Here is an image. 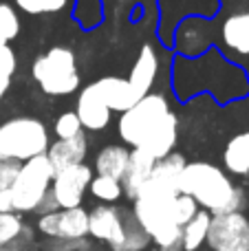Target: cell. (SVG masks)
<instances>
[{
	"instance_id": "cell-1",
	"label": "cell",
	"mask_w": 249,
	"mask_h": 251,
	"mask_svg": "<svg viewBox=\"0 0 249 251\" xmlns=\"http://www.w3.org/2000/svg\"><path fill=\"white\" fill-rule=\"evenodd\" d=\"M172 93L181 101L212 95L219 104H229L249 95V75L212 47L199 57H174Z\"/></svg>"
},
{
	"instance_id": "cell-2",
	"label": "cell",
	"mask_w": 249,
	"mask_h": 251,
	"mask_svg": "<svg viewBox=\"0 0 249 251\" xmlns=\"http://www.w3.org/2000/svg\"><path fill=\"white\" fill-rule=\"evenodd\" d=\"M179 192L192 196L199 207L216 214L243 212L247 199L245 192L229 178L223 168L207 161H188L179 176Z\"/></svg>"
},
{
	"instance_id": "cell-3",
	"label": "cell",
	"mask_w": 249,
	"mask_h": 251,
	"mask_svg": "<svg viewBox=\"0 0 249 251\" xmlns=\"http://www.w3.org/2000/svg\"><path fill=\"white\" fill-rule=\"evenodd\" d=\"M179 187L150 176L132 199V216L150 236L157 249L181 240V227L174 223V201Z\"/></svg>"
},
{
	"instance_id": "cell-4",
	"label": "cell",
	"mask_w": 249,
	"mask_h": 251,
	"mask_svg": "<svg viewBox=\"0 0 249 251\" xmlns=\"http://www.w3.org/2000/svg\"><path fill=\"white\" fill-rule=\"evenodd\" d=\"M210 25L214 49L249 75V0H219Z\"/></svg>"
},
{
	"instance_id": "cell-5",
	"label": "cell",
	"mask_w": 249,
	"mask_h": 251,
	"mask_svg": "<svg viewBox=\"0 0 249 251\" xmlns=\"http://www.w3.org/2000/svg\"><path fill=\"white\" fill-rule=\"evenodd\" d=\"M31 77L44 95L51 97L73 95L82 86L77 55L73 49L64 44H55L35 57L31 64Z\"/></svg>"
},
{
	"instance_id": "cell-6",
	"label": "cell",
	"mask_w": 249,
	"mask_h": 251,
	"mask_svg": "<svg viewBox=\"0 0 249 251\" xmlns=\"http://www.w3.org/2000/svg\"><path fill=\"white\" fill-rule=\"evenodd\" d=\"M51 132L38 117L20 115L0 124V161L25 163L38 154H47Z\"/></svg>"
},
{
	"instance_id": "cell-7",
	"label": "cell",
	"mask_w": 249,
	"mask_h": 251,
	"mask_svg": "<svg viewBox=\"0 0 249 251\" xmlns=\"http://www.w3.org/2000/svg\"><path fill=\"white\" fill-rule=\"evenodd\" d=\"M172 113L170 100L166 93L152 91L144 95L132 108L126 113H119L117 132L124 146L128 148H144L146 141L154 134V130L163 124V119Z\"/></svg>"
},
{
	"instance_id": "cell-8",
	"label": "cell",
	"mask_w": 249,
	"mask_h": 251,
	"mask_svg": "<svg viewBox=\"0 0 249 251\" xmlns=\"http://www.w3.org/2000/svg\"><path fill=\"white\" fill-rule=\"evenodd\" d=\"M55 176L51 161L47 154H38L33 159L20 163L18 176L13 185L9 187L11 192V203L16 214H38L42 207L44 199L51 192V183Z\"/></svg>"
},
{
	"instance_id": "cell-9",
	"label": "cell",
	"mask_w": 249,
	"mask_h": 251,
	"mask_svg": "<svg viewBox=\"0 0 249 251\" xmlns=\"http://www.w3.org/2000/svg\"><path fill=\"white\" fill-rule=\"evenodd\" d=\"M35 231L47 240L88 238V212L84 207H71L38 214Z\"/></svg>"
},
{
	"instance_id": "cell-10",
	"label": "cell",
	"mask_w": 249,
	"mask_h": 251,
	"mask_svg": "<svg viewBox=\"0 0 249 251\" xmlns=\"http://www.w3.org/2000/svg\"><path fill=\"white\" fill-rule=\"evenodd\" d=\"M205 245L210 251H249V218L243 212L212 216Z\"/></svg>"
},
{
	"instance_id": "cell-11",
	"label": "cell",
	"mask_w": 249,
	"mask_h": 251,
	"mask_svg": "<svg viewBox=\"0 0 249 251\" xmlns=\"http://www.w3.org/2000/svg\"><path fill=\"white\" fill-rule=\"evenodd\" d=\"M93 176H95V172L88 163H77L55 172L51 183V196L55 201L57 209L82 207Z\"/></svg>"
},
{
	"instance_id": "cell-12",
	"label": "cell",
	"mask_w": 249,
	"mask_h": 251,
	"mask_svg": "<svg viewBox=\"0 0 249 251\" xmlns=\"http://www.w3.org/2000/svg\"><path fill=\"white\" fill-rule=\"evenodd\" d=\"M214 47L210 18L190 16L174 31V51L181 57H199Z\"/></svg>"
},
{
	"instance_id": "cell-13",
	"label": "cell",
	"mask_w": 249,
	"mask_h": 251,
	"mask_svg": "<svg viewBox=\"0 0 249 251\" xmlns=\"http://www.w3.org/2000/svg\"><path fill=\"white\" fill-rule=\"evenodd\" d=\"M88 236L115 251L124 238V209L117 205H95L88 212Z\"/></svg>"
},
{
	"instance_id": "cell-14",
	"label": "cell",
	"mask_w": 249,
	"mask_h": 251,
	"mask_svg": "<svg viewBox=\"0 0 249 251\" xmlns=\"http://www.w3.org/2000/svg\"><path fill=\"white\" fill-rule=\"evenodd\" d=\"M75 113H77L79 122H82V128L91 130V132H101V130H106L110 119H113V110L104 104V100L100 97V93L93 86V82L86 84V86L77 93Z\"/></svg>"
},
{
	"instance_id": "cell-15",
	"label": "cell",
	"mask_w": 249,
	"mask_h": 251,
	"mask_svg": "<svg viewBox=\"0 0 249 251\" xmlns=\"http://www.w3.org/2000/svg\"><path fill=\"white\" fill-rule=\"evenodd\" d=\"M93 86L97 88L100 97L104 100V104L108 106L113 113H126L128 108H132V106L141 100V95L132 88L128 77H119V75L100 77L93 82Z\"/></svg>"
},
{
	"instance_id": "cell-16",
	"label": "cell",
	"mask_w": 249,
	"mask_h": 251,
	"mask_svg": "<svg viewBox=\"0 0 249 251\" xmlns=\"http://www.w3.org/2000/svg\"><path fill=\"white\" fill-rule=\"evenodd\" d=\"M157 79H159V51L152 42H144L135 57L130 73H128V82L144 97L148 93H152Z\"/></svg>"
},
{
	"instance_id": "cell-17",
	"label": "cell",
	"mask_w": 249,
	"mask_h": 251,
	"mask_svg": "<svg viewBox=\"0 0 249 251\" xmlns=\"http://www.w3.org/2000/svg\"><path fill=\"white\" fill-rule=\"evenodd\" d=\"M86 154H88V139L84 132L73 139H55L47 150V159L51 161L55 172L71 168V165L86 163Z\"/></svg>"
},
{
	"instance_id": "cell-18",
	"label": "cell",
	"mask_w": 249,
	"mask_h": 251,
	"mask_svg": "<svg viewBox=\"0 0 249 251\" xmlns=\"http://www.w3.org/2000/svg\"><path fill=\"white\" fill-rule=\"evenodd\" d=\"M157 159L150 156L146 150L141 148H130V159H128V168L126 174L122 176V187H124V196L126 199H135L139 194V190L144 187V183L150 178L154 170Z\"/></svg>"
},
{
	"instance_id": "cell-19",
	"label": "cell",
	"mask_w": 249,
	"mask_h": 251,
	"mask_svg": "<svg viewBox=\"0 0 249 251\" xmlns=\"http://www.w3.org/2000/svg\"><path fill=\"white\" fill-rule=\"evenodd\" d=\"M128 159H130V148L124 143H108L104 146L95 156L93 163V172L100 176H110L122 181V176L126 174Z\"/></svg>"
},
{
	"instance_id": "cell-20",
	"label": "cell",
	"mask_w": 249,
	"mask_h": 251,
	"mask_svg": "<svg viewBox=\"0 0 249 251\" xmlns=\"http://www.w3.org/2000/svg\"><path fill=\"white\" fill-rule=\"evenodd\" d=\"M176 141H179V117H176V113L172 110V113L163 119V124L154 130L152 137L146 141V146L141 148V150H146L150 156H154V159L159 161L174 152Z\"/></svg>"
},
{
	"instance_id": "cell-21",
	"label": "cell",
	"mask_w": 249,
	"mask_h": 251,
	"mask_svg": "<svg viewBox=\"0 0 249 251\" xmlns=\"http://www.w3.org/2000/svg\"><path fill=\"white\" fill-rule=\"evenodd\" d=\"M223 165L234 176L249 174V130L234 134L223 150Z\"/></svg>"
},
{
	"instance_id": "cell-22",
	"label": "cell",
	"mask_w": 249,
	"mask_h": 251,
	"mask_svg": "<svg viewBox=\"0 0 249 251\" xmlns=\"http://www.w3.org/2000/svg\"><path fill=\"white\" fill-rule=\"evenodd\" d=\"M29 245L33 243V229L25 225L22 214L0 212V247L7 245Z\"/></svg>"
},
{
	"instance_id": "cell-23",
	"label": "cell",
	"mask_w": 249,
	"mask_h": 251,
	"mask_svg": "<svg viewBox=\"0 0 249 251\" xmlns=\"http://www.w3.org/2000/svg\"><path fill=\"white\" fill-rule=\"evenodd\" d=\"M212 214L205 209H199L192 221H188L181 227V245L183 251H199L207 240V229H210Z\"/></svg>"
},
{
	"instance_id": "cell-24",
	"label": "cell",
	"mask_w": 249,
	"mask_h": 251,
	"mask_svg": "<svg viewBox=\"0 0 249 251\" xmlns=\"http://www.w3.org/2000/svg\"><path fill=\"white\" fill-rule=\"evenodd\" d=\"M150 243H152L150 236L141 229V225L132 216V212L124 209V238L115 251H146Z\"/></svg>"
},
{
	"instance_id": "cell-25",
	"label": "cell",
	"mask_w": 249,
	"mask_h": 251,
	"mask_svg": "<svg viewBox=\"0 0 249 251\" xmlns=\"http://www.w3.org/2000/svg\"><path fill=\"white\" fill-rule=\"evenodd\" d=\"M88 190H91L93 199H97L100 203H104V205H115L124 196L122 181L110 178V176H100V174H95V176L91 178Z\"/></svg>"
},
{
	"instance_id": "cell-26",
	"label": "cell",
	"mask_w": 249,
	"mask_h": 251,
	"mask_svg": "<svg viewBox=\"0 0 249 251\" xmlns=\"http://www.w3.org/2000/svg\"><path fill=\"white\" fill-rule=\"evenodd\" d=\"M9 2L29 16H55L64 13L73 4V0H9Z\"/></svg>"
},
{
	"instance_id": "cell-27",
	"label": "cell",
	"mask_w": 249,
	"mask_h": 251,
	"mask_svg": "<svg viewBox=\"0 0 249 251\" xmlns=\"http://www.w3.org/2000/svg\"><path fill=\"white\" fill-rule=\"evenodd\" d=\"M20 35V16L11 2H0V44H11Z\"/></svg>"
},
{
	"instance_id": "cell-28",
	"label": "cell",
	"mask_w": 249,
	"mask_h": 251,
	"mask_svg": "<svg viewBox=\"0 0 249 251\" xmlns=\"http://www.w3.org/2000/svg\"><path fill=\"white\" fill-rule=\"evenodd\" d=\"M18 69V55L11 49V44H0V100L11 88L13 75Z\"/></svg>"
},
{
	"instance_id": "cell-29",
	"label": "cell",
	"mask_w": 249,
	"mask_h": 251,
	"mask_svg": "<svg viewBox=\"0 0 249 251\" xmlns=\"http://www.w3.org/2000/svg\"><path fill=\"white\" fill-rule=\"evenodd\" d=\"M53 132H55L57 139H73L77 134H82L84 128H82L77 113L75 110H66V113L57 115L55 124H53Z\"/></svg>"
},
{
	"instance_id": "cell-30",
	"label": "cell",
	"mask_w": 249,
	"mask_h": 251,
	"mask_svg": "<svg viewBox=\"0 0 249 251\" xmlns=\"http://www.w3.org/2000/svg\"><path fill=\"white\" fill-rule=\"evenodd\" d=\"M199 203L192 199V196H188V194H181L179 192V196H176V201H174V223L179 227H183L188 221H192L194 218V214L199 212Z\"/></svg>"
},
{
	"instance_id": "cell-31",
	"label": "cell",
	"mask_w": 249,
	"mask_h": 251,
	"mask_svg": "<svg viewBox=\"0 0 249 251\" xmlns=\"http://www.w3.org/2000/svg\"><path fill=\"white\" fill-rule=\"evenodd\" d=\"M88 238L82 240H49L47 243V251H88Z\"/></svg>"
},
{
	"instance_id": "cell-32",
	"label": "cell",
	"mask_w": 249,
	"mask_h": 251,
	"mask_svg": "<svg viewBox=\"0 0 249 251\" xmlns=\"http://www.w3.org/2000/svg\"><path fill=\"white\" fill-rule=\"evenodd\" d=\"M18 170H20V163L0 161V190H9L13 185V181L18 176Z\"/></svg>"
},
{
	"instance_id": "cell-33",
	"label": "cell",
	"mask_w": 249,
	"mask_h": 251,
	"mask_svg": "<svg viewBox=\"0 0 249 251\" xmlns=\"http://www.w3.org/2000/svg\"><path fill=\"white\" fill-rule=\"evenodd\" d=\"M0 212H13L11 192L9 190H0Z\"/></svg>"
},
{
	"instance_id": "cell-34",
	"label": "cell",
	"mask_w": 249,
	"mask_h": 251,
	"mask_svg": "<svg viewBox=\"0 0 249 251\" xmlns=\"http://www.w3.org/2000/svg\"><path fill=\"white\" fill-rule=\"evenodd\" d=\"M0 251H26V245H20V243L7 245V247H0Z\"/></svg>"
},
{
	"instance_id": "cell-35",
	"label": "cell",
	"mask_w": 249,
	"mask_h": 251,
	"mask_svg": "<svg viewBox=\"0 0 249 251\" xmlns=\"http://www.w3.org/2000/svg\"><path fill=\"white\" fill-rule=\"evenodd\" d=\"M157 251H183V245H181V240H179V243L168 245V247H161V249H157Z\"/></svg>"
}]
</instances>
